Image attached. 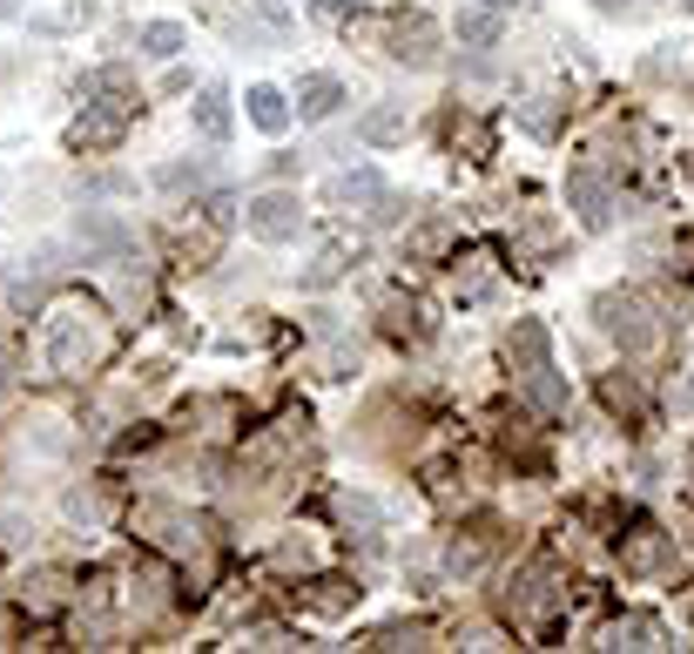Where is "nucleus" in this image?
Returning <instances> with one entry per match:
<instances>
[{"mask_svg":"<svg viewBox=\"0 0 694 654\" xmlns=\"http://www.w3.org/2000/svg\"><path fill=\"white\" fill-rule=\"evenodd\" d=\"M250 122H256L263 135H277V129L290 122V102H284L277 88H250Z\"/></svg>","mask_w":694,"mask_h":654,"instance_id":"4","label":"nucleus"},{"mask_svg":"<svg viewBox=\"0 0 694 654\" xmlns=\"http://www.w3.org/2000/svg\"><path fill=\"white\" fill-rule=\"evenodd\" d=\"M8 14H14V0H0V21H8Z\"/></svg>","mask_w":694,"mask_h":654,"instance_id":"14","label":"nucleus"},{"mask_svg":"<svg viewBox=\"0 0 694 654\" xmlns=\"http://www.w3.org/2000/svg\"><path fill=\"white\" fill-rule=\"evenodd\" d=\"M243 223H250V237H263V243H290L303 229V210H297V197H256Z\"/></svg>","mask_w":694,"mask_h":654,"instance_id":"1","label":"nucleus"},{"mask_svg":"<svg viewBox=\"0 0 694 654\" xmlns=\"http://www.w3.org/2000/svg\"><path fill=\"white\" fill-rule=\"evenodd\" d=\"M337 102H344V88L331 82V74H311V82L297 88V115H303V122H331Z\"/></svg>","mask_w":694,"mask_h":654,"instance_id":"2","label":"nucleus"},{"mask_svg":"<svg viewBox=\"0 0 694 654\" xmlns=\"http://www.w3.org/2000/svg\"><path fill=\"white\" fill-rule=\"evenodd\" d=\"M600 311H607V324L621 331L627 344H647V324H641V304H634V297H607Z\"/></svg>","mask_w":694,"mask_h":654,"instance_id":"5","label":"nucleus"},{"mask_svg":"<svg viewBox=\"0 0 694 654\" xmlns=\"http://www.w3.org/2000/svg\"><path fill=\"white\" fill-rule=\"evenodd\" d=\"M513 358L539 365V358H547V331H539V324H519V331H513Z\"/></svg>","mask_w":694,"mask_h":654,"instance_id":"11","label":"nucleus"},{"mask_svg":"<svg viewBox=\"0 0 694 654\" xmlns=\"http://www.w3.org/2000/svg\"><path fill=\"white\" fill-rule=\"evenodd\" d=\"M182 41H189V34H182L176 21H148V27H142V48H148V55H156V61H169V55H182Z\"/></svg>","mask_w":694,"mask_h":654,"instance_id":"8","label":"nucleus"},{"mask_svg":"<svg viewBox=\"0 0 694 654\" xmlns=\"http://www.w3.org/2000/svg\"><path fill=\"white\" fill-rule=\"evenodd\" d=\"M486 8H506V0H486Z\"/></svg>","mask_w":694,"mask_h":654,"instance_id":"15","label":"nucleus"},{"mask_svg":"<svg viewBox=\"0 0 694 654\" xmlns=\"http://www.w3.org/2000/svg\"><path fill=\"white\" fill-rule=\"evenodd\" d=\"M398 129H405V115H398V108H384V115H371V122H364V135H371V142H392Z\"/></svg>","mask_w":694,"mask_h":654,"instance_id":"12","label":"nucleus"},{"mask_svg":"<svg viewBox=\"0 0 694 654\" xmlns=\"http://www.w3.org/2000/svg\"><path fill=\"white\" fill-rule=\"evenodd\" d=\"M566 189H573V203H581V216L600 229V223H607V203H600V176H594V169H573V182H566Z\"/></svg>","mask_w":694,"mask_h":654,"instance_id":"6","label":"nucleus"},{"mask_svg":"<svg viewBox=\"0 0 694 654\" xmlns=\"http://www.w3.org/2000/svg\"><path fill=\"white\" fill-rule=\"evenodd\" d=\"M492 34H499V21H492L486 8H466V14H458V41H492Z\"/></svg>","mask_w":694,"mask_h":654,"instance_id":"10","label":"nucleus"},{"mask_svg":"<svg viewBox=\"0 0 694 654\" xmlns=\"http://www.w3.org/2000/svg\"><path fill=\"white\" fill-rule=\"evenodd\" d=\"M331 197H337V203H384V182H378L371 169H358V176H337Z\"/></svg>","mask_w":694,"mask_h":654,"instance_id":"7","label":"nucleus"},{"mask_svg":"<svg viewBox=\"0 0 694 654\" xmlns=\"http://www.w3.org/2000/svg\"><path fill=\"white\" fill-rule=\"evenodd\" d=\"M681 8H687V14H694V0H681Z\"/></svg>","mask_w":694,"mask_h":654,"instance_id":"16","label":"nucleus"},{"mask_svg":"<svg viewBox=\"0 0 694 654\" xmlns=\"http://www.w3.org/2000/svg\"><path fill=\"white\" fill-rule=\"evenodd\" d=\"M196 122H203V135H210V142H223V135H229V108H223V88H203V102H196Z\"/></svg>","mask_w":694,"mask_h":654,"instance_id":"9","label":"nucleus"},{"mask_svg":"<svg viewBox=\"0 0 694 654\" xmlns=\"http://www.w3.org/2000/svg\"><path fill=\"white\" fill-rule=\"evenodd\" d=\"M337 271H344V243H331V250H324V257L311 263V284H331Z\"/></svg>","mask_w":694,"mask_h":654,"instance_id":"13","label":"nucleus"},{"mask_svg":"<svg viewBox=\"0 0 694 654\" xmlns=\"http://www.w3.org/2000/svg\"><path fill=\"white\" fill-rule=\"evenodd\" d=\"M122 122H129V108H95V115H82V122H74V148L115 142V135H122Z\"/></svg>","mask_w":694,"mask_h":654,"instance_id":"3","label":"nucleus"}]
</instances>
